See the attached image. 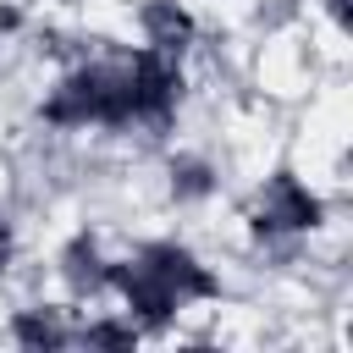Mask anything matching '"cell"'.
Segmentation results:
<instances>
[{
	"mask_svg": "<svg viewBox=\"0 0 353 353\" xmlns=\"http://www.w3.org/2000/svg\"><path fill=\"white\" fill-rule=\"evenodd\" d=\"M176 88H182V77H176V66H171V50H138L132 61H127V94H132V116H149V121H160V116H171V105H176Z\"/></svg>",
	"mask_w": 353,
	"mask_h": 353,
	"instance_id": "6da1fadb",
	"label": "cell"
},
{
	"mask_svg": "<svg viewBox=\"0 0 353 353\" xmlns=\"http://www.w3.org/2000/svg\"><path fill=\"white\" fill-rule=\"evenodd\" d=\"M105 281H110V287L127 298V309H132L143 325H154V331L182 309V298H176L154 270H143V265H110V270H105Z\"/></svg>",
	"mask_w": 353,
	"mask_h": 353,
	"instance_id": "7a4b0ae2",
	"label": "cell"
},
{
	"mask_svg": "<svg viewBox=\"0 0 353 353\" xmlns=\"http://www.w3.org/2000/svg\"><path fill=\"white\" fill-rule=\"evenodd\" d=\"M138 265H143V270H154V276H160L182 303H188V298H215V292H221V281H215V276H210L188 248H176V243H149V248L138 254Z\"/></svg>",
	"mask_w": 353,
	"mask_h": 353,
	"instance_id": "3957f363",
	"label": "cell"
},
{
	"mask_svg": "<svg viewBox=\"0 0 353 353\" xmlns=\"http://www.w3.org/2000/svg\"><path fill=\"white\" fill-rule=\"evenodd\" d=\"M320 226V199L298 182V176H276L265 188V204H259V232H309Z\"/></svg>",
	"mask_w": 353,
	"mask_h": 353,
	"instance_id": "277c9868",
	"label": "cell"
},
{
	"mask_svg": "<svg viewBox=\"0 0 353 353\" xmlns=\"http://www.w3.org/2000/svg\"><path fill=\"white\" fill-rule=\"evenodd\" d=\"M138 22H143V33H149L154 50H176V44L193 33V11L176 6V0H149V6L138 11Z\"/></svg>",
	"mask_w": 353,
	"mask_h": 353,
	"instance_id": "5b68a950",
	"label": "cell"
},
{
	"mask_svg": "<svg viewBox=\"0 0 353 353\" xmlns=\"http://www.w3.org/2000/svg\"><path fill=\"white\" fill-rule=\"evenodd\" d=\"M17 342L22 347H61L66 342V331H61V320L55 314H39V309H28V314H17Z\"/></svg>",
	"mask_w": 353,
	"mask_h": 353,
	"instance_id": "8992f818",
	"label": "cell"
},
{
	"mask_svg": "<svg viewBox=\"0 0 353 353\" xmlns=\"http://www.w3.org/2000/svg\"><path fill=\"white\" fill-rule=\"evenodd\" d=\"M83 342H94V347H132V342H138V325H132V320H127V325H121V320H94V325L83 331Z\"/></svg>",
	"mask_w": 353,
	"mask_h": 353,
	"instance_id": "52a82bcc",
	"label": "cell"
},
{
	"mask_svg": "<svg viewBox=\"0 0 353 353\" xmlns=\"http://www.w3.org/2000/svg\"><path fill=\"white\" fill-rule=\"evenodd\" d=\"M204 188H210V182H204V171H199V165H188V171H182V182H176V193H204Z\"/></svg>",
	"mask_w": 353,
	"mask_h": 353,
	"instance_id": "ba28073f",
	"label": "cell"
},
{
	"mask_svg": "<svg viewBox=\"0 0 353 353\" xmlns=\"http://www.w3.org/2000/svg\"><path fill=\"white\" fill-rule=\"evenodd\" d=\"M6 265H11V226L0 221V270H6Z\"/></svg>",
	"mask_w": 353,
	"mask_h": 353,
	"instance_id": "9c48e42d",
	"label": "cell"
}]
</instances>
